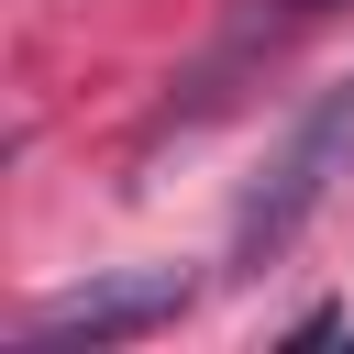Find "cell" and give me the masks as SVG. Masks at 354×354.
<instances>
[{
	"label": "cell",
	"mask_w": 354,
	"mask_h": 354,
	"mask_svg": "<svg viewBox=\"0 0 354 354\" xmlns=\"http://www.w3.org/2000/svg\"><path fill=\"white\" fill-rule=\"evenodd\" d=\"M188 310V277L177 266H122V277H88L66 299H44L22 321V354H66V343H133V332H166Z\"/></svg>",
	"instance_id": "2"
},
{
	"label": "cell",
	"mask_w": 354,
	"mask_h": 354,
	"mask_svg": "<svg viewBox=\"0 0 354 354\" xmlns=\"http://www.w3.org/2000/svg\"><path fill=\"white\" fill-rule=\"evenodd\" d=\"M354 177V77L343 88H321L310 111H299V133L277 144V166L254 177V199L232 210V266H266L277 243H299V221L332 199Z\"/></svg>",
	"instance_id": "1"
},
{
	"label": "cell",
	"mask_w": 354,
	"mask_h": 354,
	"mask_svg": "<svg viewBox=\"0 0 354 354\" xmlns=\"http://www.w3.org/2000/svg\"><path fill=\"white\" fill-rule=\"evenodd\" d=\"M310 11H332V0H266V22H310Z\"/></svg>",
	"instance_id": "3"
}]
</instances>
